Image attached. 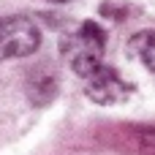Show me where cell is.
Returning a JSON list of instances; mask_svg holds the SVG:
<instances>
[{"label": "cell", "instance_id": "2", "mask_svg": "<svg viewBox=\"0 0 155 155\" xmlns=\"http://www.w3.org/2000/svg\"><path fill=\"white\" fill-rule=\"evenodd\" d=\"M41 46L38 25L25 14L0 16V63L14 57H27Z\"/></svg>", "mask_w": 155, "mask_h": 155}, {"label": "cell", "instance_id": "1", "mask_svg": "<svg viewBox=\"0 0 155 155\" xmlns=\"http://www.w3.org/2000/svg\"><path fill=\"white\" fill-rule=\"evenodd\" d=\"M106 52V30L98 22H82L76 30H68L60 38V54L79 76H90L95 68L104 65Z\"/></svg>", "mask_w": 155, "mask_h": 155}, {"label": "cell", "instance_id": "3", "mask_svg": "<svg viewBox=\"0 0 155 155\" xmlns=\"http://www.w3.org/2000/svg\"><path fill=\"white\" fill-rule=\"evenodd\" d=\"M84 93H87L90 101H95V104H101V106H117V104H123V101L131 98L134 84L125 82L112 65H101V68H95V71L87 76Z\"/></svg>", "mask_w": 155, "mask_h": 155}, {"label": "cell", "instance_id": "4", "mask_svg": "<svg viewBox=\"0 0 155 155\" xmlns=\"http://www.w3.org/2000/svg\"><path fill=\"white\" fill-rule=\"evenodd\" d=\"M128 54L144 63V68L155 71V30H139L128 41Z\"/></svg>", "mask_w": 155, "mask_h": 155}, {"label": "cell", "instance_id": "5", "mask_svg": "<svg viewBox=\"0 0 155 155\" xmlns=\"http://www.w3.org/2000/svg\"><path fill=\"white\" fill-rule=\"evenodd\" d=\"M49 3H68V0H49Z\"/></svg>", "mask_w": 155, "mask_h": 155}]
</instances>
